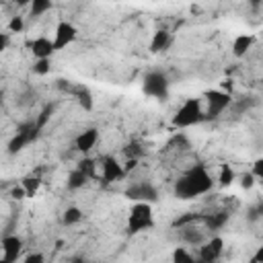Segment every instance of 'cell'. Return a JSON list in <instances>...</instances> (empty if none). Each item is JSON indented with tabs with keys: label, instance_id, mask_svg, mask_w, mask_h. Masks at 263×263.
<instances>
[{
	"label": "cell",
	"instance_id": "cell-21",
	"mask_svg": "<svg viewBox=\"0 0 263 263\" xmlns=\"http://www.w3.org/2000/svg\"><path fill=\"white\" fill-rule=\"evenodd\" d=\"M236 181V173H234V168L230 166V164H220V175H218V185L222 187V189H226V187H230L232 183Z\"/></svg>",
	"mask_w": 263,
	"mask_h": 263
},
{
	"label": "cell",
	"instance_id": "cell-40",
	"mask_svg": "<svg viewBox=\"0 0 263 263\" xmlns=\"http://www.w3.org/2000/svg\"><path fill=\"white\" fill-rule=\"evenodd\" d=\"M0 263H6V261H4V259H0Z\"/></svg>",
	"mask_w": 263,
	"mask_h": 263
},
{
	"label": "cell",
	"instance_id": "cell-7",
	"mask_svg": "<svg viewBox=\"0 0 263 263\" xmlns=\"http://www.w3.org/2000/svg\"><path fill=\"white\" fill-rule=\"evenodd\" d=\"M125 197L134 199V201H142V203H154L158 199V191L152 183L148 181H138V183H132L127 189H125Z\"/></svg>",
	"mask_w": 263,
	"mask_h": 263
},
{
	"label": "cell",
	"instance_id": "cell-10",
	"mask_svg": "<svg viewBox=\"0 0 263 263\" xmlns=\"http://www.w3.org/2000/svg\"><path fill=\"white\" fill-rule=\"evenodd\" d=\"M0 249H2V259L6 263H16L23 251V238L16 234H8L0 240Z\"/></svg>",
	"mask_w": 263,
	"mask_h": 263
},
{
	"label": "cell",
	"instance_id": "cell-16",
	"mask_svg": "<svg viewBox=\"0 0 263 263\" xmlns=\"http://www.w3.org/2000/svg\"><path fill=\"white\" fill-rule=\"evenodd\" d=\"M253 43H255V35H251V33H247V35H236L234 41H232V55H234V58L247 55V51L253 47Z\"/></svg>",
	"mask_w": 263,
	"mask_h": 263
},
{
	"label": "cell",
	"instance_id": "cell-27",
	"mask_svg": "<svg viewBox=\"0 0 263 263\" xmlns=\"http://www.w3.org/2000/svg\"><path fill=\"white\" fill-rule=\"evenodd\" d=\"M31 72L37 74V76H47L51 72V60H35L33 66H31Z\"/></svg>",
	"mask_w": 263,
	"mask_h": 263
},
{
	"label": "cell",
	"instance_id": "cell-12",
	"mask_svg": "<svg viewBox=\"0 0 263 263\" xmlns=\"http://www.w3.org/2000/svg\"><path fill=\"white\" fill-rule=\"evenodd\" d=\"M29 51L33 53L35 60H51V55L55 53V47H53V41L49 37H35L33 41H29Z\"/></svg>",
	"mask_w": 263,
	"mask_h": 263
},
{
	"label": "cell",
	"instance_id": "cell-15",
	"mask_svg": "<svg viewBox=\"0 0 263 263\" xmlns=\"http://www.w3.org/2000/svg\"><path fill=\"white\" fill-rule=\"evenodd\" d=\"M70 95H74V99H76V103L80 105L82 111H92L95 99H92V92H90L88 86H84V84H72Z\"/></svg>",
	"mask_w": 263,
	"mask_h": 263
},
{
	"label": "cell",
	"instance_id": "cell-8",
	"mask_svg": "<svg viewBox=\"0 0 263 263\" xmlns=\"http://www.w3.org/2000/svg\"><path fill=\"white\" fill-rule=\"evenodd\" d=\"M224 253V238L222 236H212L208 242L199 247L197 261L199 263H216Z\"/></svg>",
	"mask_w": 263,
	"mask_h": 263
},
{
	"label": "cell",
	"instance_id": "cell-13",
	"mask_svg": "<svg viewBox=\"0 0 263 263\" xmlns=\"http://www.w3.org/2000/svg\"><path fill=\"white\" fill-rule=\"evenodd\" d=\"M97 142H99V129L97 127H88V129L78 134V138L74 142V148L78 152H82V154H88L97 146Z\"/></svg>",
	"mask_w": 263,
	"mask_h": 263
},
{
	"label": "cell",
	"instance_id": "cell-25",
	"mask_svg": "<svg viewBox=\"0 0 263 263\" xmlns=\"http://www.w3.org/2000/svg\"><path fill=\"white\" fill-rule=\"evenodd\" d=\"M51 6H53L51 0H33L31 6H29V14H31V16H41V14H45L47 10H51Z\"/></svg>",
	"mask_w": 263,
	"mask_h": 263
},
{
	"label": "cell",
	"instance_id": "cell-39",
	"mask_svg": "<svg viewBox=\"0 0 263 263\" xmlns=\"http://www.w3.org/2000/svg\"><path fill=\"white\" fill-rule=\"evenodd\" d=\"M70 263H82V261H80V259H74V261H70Z\"/></svg>",
	"mask_w": 263,
	"mask_h": 263
},
{
	"label": "cell",
	"instance_id": "cell-18",
	"mask_svg": "<svg viewBox=\"0 0 263 263\" xmlns=\"http://www.w3.org/2000/svg\"><path fill=\"white\" fill-rule=\"evenodd\" d=\"M203 216H205V214H197V212H187V214H181L179 218H175V220H173V228L195 226L197 222H203Z\"/></svg>",
	"mask_w": 263,
	"mask_h": 263
},
{
	"label": "cell",
	"instance_id": "cell-28",
	"mask_svg": "<svg viewBox=\"0 0 263 263\" xmlns=\"http://www.w3.org/2000/svg\"><path fill=\"white\" fill-rule=\"evenodd\" d=\"M142 146L138 144V142H129L125 148H123V154H125V158H136V160H140V156H142Z\"/></svg>",
	"mask_w": 263,
	"mask_h": 263
},
{
	"label": "cell",
	"instance_id": "cell-6",
	"mask_svg": "<svg viewBox=\"0 0 263 263\" xmlns=\"http://www.w3.org/2000/svg\"><path fill=\"white\" fill-rule=\"evenodd\" d=\"M142 92L154 99H166L168 97V78L162 72H148L142 80Z\"/></svg>",
	"mask_w": 263,
	"mask_h": 263
},
{
	"label": "cell",
	"instance_id": "cell-26",
	"mask_svg": "<svg viewBox=\"0 0 263 263\" xmlns=\"http://www.w3.org/2000/svg\"><path fill=\"white\" fill-rule=\"evenodd\" d=\"M173 263H199L197 257H193L185 247H177L173 251Z\"/></svg>",
	"mask_w": 263,
	"mask_h": 263
},
{
	"label": "cell",
	"instance_id": "cell-14",
	"mask_svg": "<svg viewBox=\"0 0 263 263\" xmlns=\"http://www.w3.org/2000/svg\"><path fill=\"white\" fill-rule=\"evenodd\" d=\"M171 43H173V33L166 31V29H158V31H154V35H152L148 49H150V53H160V51L168 49Z\"/></svg>",
	"mask_w": 263,
	"mask_h": 263
},
{
	"label": "cell",
	"instance_id": "cell-11",
	"mask_svg": "<svg viewBox=\"0 0 263 263\" xmlns=\"http://www.w3.org/2000/svg\"><path fill=\"white\" fill-rule=\"evenodd\" d=\"M123 177H125L123 166L113 156H105L101 160V179H103V183H115V181H121Z\"/></svg>",
	"mask_w": 263,
	"mask_h": 263
},
{
	"label": "cell",
	"instance_id": "cell-17",
	"mask_svg": "<svg viewBox=\"0 0 263 263\" xmlns=\"http://www.w3.org/2000/svg\"><path fill=\"white\" fill-rule=\"evenodd\" d=\"M228 220H230L228 212H212V214L203 216V224H205L208 230H220L228 224Z\"/></svg>",
	"mask_w": 263,
	"mask_h": 263
},
{
	"label": "cell",
	"instance_id": "cell-33",
	"mask_svg": "<svg viewBox=\"0 0 263 263\" xmlns=\"http://www.w3.org/2000/svg\"><path fill=\"white\" fill-rule=\"evenodd\" d=\"M23 263H45V257H43V253H29L23 259Z\"/></svg>",
	"mask_w": 263,
	"mask_h": 263
},
{
	"label": "cell",
	"instance_id": "cell-2",
	"mask_svg": "<svg viewBox=\"0 0 263 263\" xmlns=\"http://www.w3.org/2000/svg\"><path fill=\"white\" fill-rule=\"evenodd\" d=\"M150 228H154L152 205H150V203L136 201V203L129 208L127 224H125V232H127V234H140V232L150 230Z\"/></svg>",
	"mask_w": 263,
	"mask_h": 263
},
{
	"label": "cell",
	"instance_id": "cell-34",
	"mask_svg": "<svg viewBox=\"0 0 263 263\" xmlns=\"http://www.w3.org/2000/svg\"><path fill=\"white\" fill-rule=\"evenodd\" d=\"M138 164H140V160H136V158H125V162H123L121 166H123V173L127 175V173H132Z\"/></svg>",
	"mask_w": 263,
	"mask_h": 263
},
{
	"label": "cell",
	"instance_id": "cell-30",
	"mask_svg": "<svg viewBox=\"0 0 263 263\" xmlns=\"http://www.w3.org/2000/svg\"><path fill=\"white\" fill-rule=\"evenodd\" d=\"M23 29H25L23 16H12V18L8 21V31H10V33H21Z\"/></svg>",
	"mask_w": 263,
	"mask_h": 263
},
{
	"label": "cell",
	"instance_id": "cell-1",
	"mask_svg": "<svg viewBox=\"0 0 263 263\" xmlns=\"http://www.w3.org/2000/svg\"><path fill=\"white\" fill-rule=\"evenodd\" d=\"M212 187H214V179L208 173V168L203 164H195L177 179L173 191H175V197L179 199H193L197 195L212 191Z\"/></svg>",
	"mask_w": 263,
	"mask_h": 263
},
{
	"label": "cell",
	"instance_id": "cell-32",
	"mask_svg": "<svg viewBox=\"0 0 263 263\" xmlns=\"http://www.w3.org/2000/svg\"><path fill=\"white\" fill-rule=\"evenodd\" d=\"M257 181H261L263 179V158H257L255 162H253V171H249Z\"/></svg>",
	"mask_w": 263,
	"mask_h": 263
},
{
	"label": "cell",
	"instance_id": "cell-24",
	"mask_svg": "<svg viewBox=\"0 0 263 263\" xmlns=\"http://www.w3.org/2000/svg\"><path fill=\"white\" fill-rule=\"evenodd\" d=\"M80 220H82V210L76 208V205L66 208L64 214H62V224H64V226H74V224H78Z\"/></svg>",
	"mask_w": 263,
	"mask_h": 263
},
{
	"label": "cell",
	"instance_id": "cell-31",
	"mask_svg": "<svg viewBox=\"0 0 263 263\" xmlns=\"http://www.w3.org/2000/svg\"><path fill=\"white\" fill-rule=\"evenodd\" d=\"M255 183H257V179H255L251 173H242V175H240V187H242V189L249 191V189L255 187Z\"/></svg>",
	"mask_w": 263,
	"mask_h": 263
},
{
	"label": "cell",
	"instance_id": "cell-20",
	"mask_svg": "<svg viewBox=\"0 0 263 263\" xmlns=\"http://www.w3.org/2000/svg\"><path fill=\"white\" fill-rule=\"evenodd\" d=\"M53 111H55V105H53V103H47V105L39 111V115L33 119V121H35V129H37L39 134H41V132H43V127L49 123V119H51Z\"/></svg>",
	"mask_w": 263,
	"mask_h": 263
},
{
	"label": "cell",
	"instance_id": "cell-22",
	"mask_svg": "<svg viewBox=\"0 0 263 263\" xmlns=\"http://www.w3.org/2000/svg\"><path fill=\"white\" fill-rule=\"evenodd\" d=\"M18 185L25 189V195H27V197H35V195H37V191H39V187H41V179H39V177L29 175V177H23Z\"/></svg>",
	"mask_w": 263,
	"mask_h": 263
},
{
	"label": "cell",
	"instance_id": "cell-9",
	"mask_svg": "<svg viewBox=\"0 0 263 263\" xmlns=\"http://www.w3.org/2000/svg\"><path fill=\"white\" fill-rule=\"evenodd\" d=\"M76 33H78V29L72 25V23H68V21H60L58 23V27H55V33H53V47H55V51L58 49H64V47H68L74 39H76Z\"/></svg>",
	"mask_w": 263,
	"mask_h": 263
},
{
	"label": "cell",
	"instance_id": "cell-4",
	"mask_svg": "<svg viewBox=\"0 0 263 263\" xmlns=\"http://www.w3.org/2000/svg\"><path fill=\"white\" fill-rule=\"evenodd\" d=\"M39 138V132L35 129V121H25L21 125H16L14 136L8 140L6 144V152L8 154H18L23 148H27L31 142H35Z\"/></svg>",
	"mask_w": 263,
	"mask_h": 263
},
{
	"label": "cell",
	"instance_id": "cell-23",
	"mask_svg": "<svg viewBox=\"0 0 263 263\" xmlns=\"http://www.w3.org/2000/svg\"><path fill=\"white\" fill-rule=\"evenodd\" d=\"M76 168H78L80 173H84L88 179H97V160H95V158H90V156L80 158L78 164H76Z\"/></svg>",
	"mask_w": 263,
	"mask_h": 263
},
{
	"label": "cell",
	"instance_id": "cell-36",
	"mask_svg": "<svg viewBox=\"0 0 263 263\" xmlns=\"http://www.w3.org/2000/svg\"><path fill=\"white\" fill-rule=\"evenodd\" d=\"M232 88H234V80H232V78H226V80H222V88H220V90H224V92L232 95Z\"/></svg>",
	"mask_w": 263,
	"mask_h": 263
},
{
	"label": "cell",
	"instance_id": "cell-37",
	"mask_svg": "<svg viewBox=\"0 0 263 263\" xmlns=\"http://www.w3.org/2000/svg\"><path fill=\"white\" fill-rule=\"evenodd\" d=\"M251 263H263V247L257 249V253L251 257Z\"/></svg>",
	"mask_w": 263,
	"mask_h": 263
},
{
	"label": "cell",
	"instance_id": "cell-38",
	"mask_svg": "<svg viewBox=\"0 0 263 263\" xmlns=\"http://www.w3.org/2000/svg\"><path fill=\"white\" fill-rule=\"evenodd\" d=\"M6 47H8V33H2V31H0V53H2Z\"/></svg>",
	"mask_w": 263,
	"mask_h": 263
},
{
	"label": "cell",
	"instance_id": "cell-3",
	"mask_svg": "<svg viewBox=\"0 0 263 263\" xmlns=\"http://www.w3.org/2000/svg\"><path fill=\"white\" fill-rule=\"evenodd\" d=\"M203 121H205V113H203L199 99H187L173 115V127H177V129L191 127V125H197Z\"/></svg>",
	"mask_w": 263,
	"mask_h": 263
},
{
	"label": "cell",
	"instance_id": "cell-35",
	"mask_svg": "<svg viewBox=\"0 0 263 263\" xmlns=\"http://www.w3.org/2000/svg\"><path fill=\"white\" fill-rule=\"evenodd\" d=\"M10 197H12V199H25L27 195H25V189H23L21 185H16V187L10 189Z\"/></svg>",
	"mask_w": 263,
	"mask_h": 263
},
{
	"label": "cell",
	"instance_id": "cell-5",
	"mask_svg": "<svg viewBox=\"0 0 263 263\" xmlns=\"http://www.w3.org/2000/svg\"><path fill=\"white\" fill-rule=\"evenodd\" d=\"M203 99L208 101V109L203 111V113H205V121L220 117V115L232 105V95H228V92H224V90H220V88L203 90Z\"/></svg>",
	"mask_w": 263,
	"mask_h": 263
},
{
	"label": "cell",
	"instance_id": "cell-29",
	"mask_svg": "<svg viewBox=\"0 0 263 263\" xmlns=\"http://www.w3.org/2000/svg\"><path fill=\"white\" fill-rule=\"evenodd\" d=\"M181 230H183V240H187V242H191V245L201 242V232L193 230V226H185V228H181Z\"/></svg>",
	"mask_w": 263,
	"mask_h": 263
},
{
	"label": "cell",
	"instance_id": "cell-19",
	"mask_svg": "<svg viewBox=\"0 0 263 263\" xmlns=\"http://www.w3.org/2000/svg\"><path fill=\"white\" fill-rule=\"evenodd\" d=\"M86 183H88V177H86L84 173H80L78 168H72V171L68 173V179H66V187H68L70 191L82 189Z\"/></svg>",
	"mask_w": 263,
	"mask_h": 263
}]
</instances>
